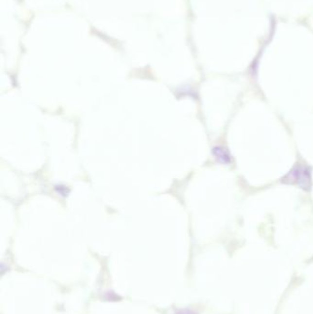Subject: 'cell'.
I'll return each mask as SVG.
<instances>
[{
    "label": "cell",
    "instance_id": "obj_1",
    "mask_svg": "<svg viewBox=\"0 0 313 314\" xmlns=\"http://www.w3.org/2000/svg\"><path fill=\"white\" fill-rule=\"evenodd\" d=\"M282 182L297 185L302 190H310L313 186L311 169L306 165H297L282 178Z\"/></svg>",
    "mask_w": 313,
    "mask_h": 314
},
{
    "label": "cell",
    "instance_id": "obj_2",
    "mask_svg": "<svg viewBox=\"0 0 313 314\" xmlns=\"http://www.w3.org/2000/svg\"><path fill=\"white\" fill-rule=\"evenodd\" d=\"M213 155L220 163L229 164L231 162V157L228 151L223 147H215L213 149Z\"/></svg>",
    "mask_w": 313,
    "mask_h": 314
},
{
    "label": "cell",
    "instance_id": "obj_3",
    "mask_svg": "<svg viewBox=\"0 0 313 314\" xmlns=\"http://www.w3.org/2000/svg\"><path fill=\"white\" fill-rule=\"evenodd\" d=\"M174 314H196L193 311H190V310H188V309H185V310H178L176 313Z\"/></svg>",
    "mask_w": 313,
    "mask_h": 314
}]
</instances>
